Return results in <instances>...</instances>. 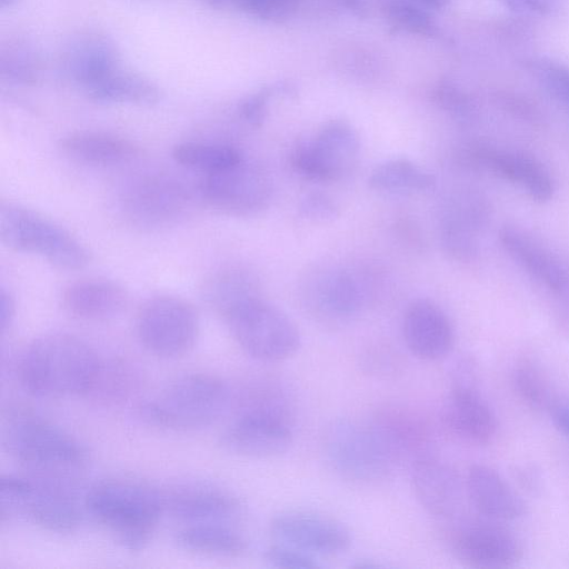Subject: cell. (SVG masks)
<instances>
[{"instance_id": "cell-36", "label": "cell", "mask_w": 569, "mask_h": 569, "mask_svg": "<svg viewBox=\"0 0 569 569\" xmlns=\"http://www.w3.org/2000/svg\"><path fill=\"white\" fill-rule=\"evenodd\" d=\"M381 10L396 28L418 36H435L437 26L429 12L413 0H383Z\"/></svg>"}, {"instance_id": "cell-40", "label": "cell", "mask_w": 569, "mask_h": 569, "mask_svg": "<svg viewBox=\"0 0 569 569\" xmlns=\"http://www.w3.org/2000/svg\"><path fill=\"white\" fill-rule=\"evenodd\" d=\"M439 106L461 122H472L477 118V107L468 94L450 83H443L436 90Z\"/></svg>"}, {"instance_id": "cell-13", "label": "cell", "mask_w": 569, "mask_h": 569, "mask_svg": "<svg viewBox=\"0 0 569 569\" xmlns=\"http://www.w3.org/2000/svg\"><path fill=\"white\" fill-rule=\"evenodd\" d=\"M459 157L467 167L513 183L537 202H546L553 197L555 181L549 170L523 151L473 142L467 144Z\"/></svg>"}, {"instance_id": "cell-42", "label": "cell", "mask_w": 569, "mask_h": 569, "mask_svg": "<svg viewBox=\"0 0 569 569\" xmlns=\"http://www.w3.org/2000/svg\"><path fill=\"white\" fill-rule=\"evenodd\" d=\"M338 213V206L333 199L319 191L306 194L299 204V214L312 222L331 221Z\"/></svg>"}, {"instance_id": "cell-35", "label": "cell", "mask_w": 569, "mask_h": 569, "mask_svg": "<svg viewBox=\"0 0 569 569\" xmlns=\"http://www.w3.org/2000/svg\"><path fill=\"white\" fill-rule=\"evenodd\" d=\"M40 58L23 40L9 42L1 49L0 72L3 80L17 86H32L40 77Z\"/></svg>"}, {"instance_id": "cell-49", "label": "cell", "mask_w": 569, "mask_h": 569, "mask_svg": "<svg viewBox=\"0 0 569 569\" xmlns=\"http://www.w3.org/2000/svg\"><path fill=\"white\" fill-rule=\"evenodd\" d=\"M345 7L351 9L355 12L362 13L366 8L365 0H339Z\"/></svg>"}, {"instance_id": "cell-44", "label": "cell", "mask_w": 569, "mask_h": 569, "mask_svg": "<svg viewBox=\"0 0 569 569\" xmlns=\"http://www.w3.org/2000/svg\"><path fill=\"white\" fill-rule=\"evenodd\" d=\"M510 11L526 17L547 18L558 14L569 0H497Z\"/></svg>"}, {"instance_id": "cell-25", "label": "cell", "mask_w": 569, "mask_h": 569, "mask_svg": "<svg viewBox=\"0 0 569 569\" xmlns=\"http://www.w3.org/2000/svg\"><path fill=\"white\" fill-rule=\"evenodd\" d=\"M466 489L475 509L488 519L510 521L526 513L521 496L489 466H471L466 477Z\"/></svg>"}, {"instance_id": "cell-12", "label": "cell", "mask_w": 569, "mask_h": 569, "mask_svg": "<svg viewBox=\"0 0 569 569\" xmlns=\"http://www.w3.org/2000/svg\"><path fill=\"white\" fill-rule=\"evenodd\" d=\"M30 489L14 516H22L51 532L70 533L82 520L74 476L29 472Z\"/></svg>"}, {"instance_id": "cell-29", "label": "cell", "mask_w": 569, "mask_h": 569, "mask_svg": "<svg viewBox=\"0 0 569 569\" xmlns=\"http://www.w3.org/2000/svg\"><path fill=\"white\" fill-rule=\"evenodd\" d=\"M176 543L200 555L231 557L246 551L247 540L231 523H191L176 532Z\"/></svg>"}, {"instance_id": "cell-10", "label": "cell", "mask_w": 569, "mask_h": 569, "mask_svg": "<svg viewBox=\"0 0 569 569\" xmlns=\"http://www.w3.org/2000/svg\"><path fill=\"white\" fill-rule=\"evenodd\" d=\"M360 151L357 131L345 120L326 122L308 141L291 152L290 162L298 174L319 182L337 181L349 174Z\"/></svg>"}, {"instance_id": "cell-4", "label": "cell", "mask_w": 569, "mask_h": 569, "mask_svg": "<svg viewBox=\"0 0 569 569\" xmlns=\"http://www.w3.org/2000/svg\"><path fill=\"white\" fill-rule=\"evenodd\" d=\"M6 451L32 473L76 476L88 451L74 437L36 413L10 410L2 423Z\"/></svg>"}, {"instance_id": "cell-16", "label": "cell", "mask_w": 569, "mask_h": 569, "mask_svg": "<svg viewBox=\"0 0 569 569\" xmlns=\"http://www.w3.org/2000/svg\"><path fill=\"white\" fill-rule=\"evenodd\" d=\"M490 218V203L478 191L453 194L440 221V240L445 251L455 260L473 261L479 253L478 236L487 228Z\"/></svg>"}, {"instance_id": "cell-50", "label": "cell", "mask_w": 569, "mask_h": 569, "mask_svg": "<svg viewBox=\"0 0 569 569\" xmlns=\"http://www.w3.org/2000/svg\"><path fill=\"white\" fill-rule=\"evenodd\" d=\"M419 4L430 9H441L447 6L449 0H413Z\"/></svg>"}, {"instance_id": "cell-32", "label": "cell", "mask_w": 569, "mask_h": 569, "mask_svg": "<svg viewBox=\"0 0 569 569\" xmlns=\"http://www.w3.org/2000/svg\"><path fill=\"white\" fill-rule=\"evenodd\" d=\"M371 189L381 192H421L435 187V177L406 158H395L377 164L368 179Z\"/></svg>"}, {"instance_id": "cell-27", "label": "cell", "mask_w": 569, "mask_h": 569, "mask_svg": "<svg viewBox=\"0 0 569 569\" xmlns=\"http://www.w3.org/2000/svg\"><path fill=\"white\" fill-rule=\"evenodd\" d=\"M63 308L73 317L87 321H106L126 308L124 288L104 278H86L67 284L61 293Z\"/></svg>"}, {"instance_id": "cell-34", "label": "cell", "mask_w": 569, "mask_h": 569, "mask_svg": "<svg viewBox=\"0 0 569 569\" xmlns=\"http://www.w3.org/2000/svg\"><path fill=\"white\" fill-rule=\"evenodd\" d=\"M172 158L188 169L199 171L203 176L232 167L243 160L241 152L224 143L207 141H184L172 149Z\"/></svg>"}, {"instance_id": "cell-7", "label": "cell", "mask_w": 569, "mask_h": 569, "mask_svg": "<svg viewBox=\"0 0 569 569\" xmlns=\"http://www.w3.org/2000/svg\"><path fill=\"white\" fill-rule=\"evenodd\" d=\"M322 452L337 476L358 485L385 481L396 467L368 422L332 421L322 436Z\"/></svg>"}, {"instance_id": "cell-23", "label": "cell", "mask_w": 569, "mask_h": 569, "mask_svg": "<svg viewBox=\"0 0 569 569\" xmlns=\"http://www.w3.org/2000/svg\"><path fill=\"white\" fill-rule=\"evenodd\" d=\"M498 240L507 254L531 278L553 293L569 290V274L560 260L526 230L506 224Z\"/></svg>"}, {"instance_id": "cell-1", "label": "cell", "mask_w": 569, "mask_h": 569, "mask_svg": "<svg viewBox=\"0 0 569 569\" xmlns=\"http://www.w3.org/2000/svg\"><path fill=\"white\" fill-rule=\"evenodd\" d=\"M100 363L87 342L70 333L53 332L27 346L19 359L18 377L33 397L87 396Z\"/></svg>"}, {"instance_id": "cell-9", "label": "cell", "mask_w": 569, "mask_h": 569, "mask_svg": "<svg viewBox=\"0 0 569 569\" xmlns=\"http://www.w3.org/2000/svg\"><path fill=\"white\" fill-rule=\"evenodd\" d=\"M120 208L124 218L142 229H162L186 219L193 209V197L180 180L151 174L132 181L122 192Z\"/></svg>"}, {"instance_id": "cell-43", "label": "cell", "mask_w": 569, "mask_h": 569, "mask_svg": "<svg viewBox=\"0 0 569 569\" xmlns=\"http://www.w3.org/2000/svg\"><path fill=\"white\" fill-rule=\"evenodd\" d=\"M278 88L279 86L262 89L244 98L238 107L240 118L251 127L261 126L267 116L269 99L276 93L280 94Z\"/></svg>"}, {"instance_id": "cell-47", "label": "cell", "mask_w": 569, "mask_h": 569, "mask_svg": "<svg viewBox=\"0 0 569 569\" xmlns=\"http://www.w3.org/2000/svg\"><path fill=\"white\" fill-rule=\"evenodd\" d=\"M16 316V302L13 297L4 288L0 289V329L3 333L8 330Z\"/></svg>"}, {"instance_id": "cell-5", "label": "cell", "mask_w": 569, "mask_h": 569, "mask_svg": "<svg viewBox=\"0 0 569 569\" xmlns=\"http://www.w3.org/2000/svg\"><path fill=\"white\" fill-rule=\"evenodd\" d=\"M0 239L11 250L37 254L58 269L79 270L90 262L88 249L73 234L19 203L1 201Z\"/></svg>"}, {"instance_id": "cell-3", "label": "cell", "mask_w": 569, "mask_h": 569, "mask_svg": "<svg viewBox=\"0 0 569 569\" xmlns=\"http://www.w3.org/2000/svg\"><path fill=\"white\" fill-rule=\"evenodd\" d=\"M232 401V391L223 380L192 372L172 379L154 398L141 403L138 411L152 426L190 431L216 423Z\"/></svg>"}, {"instance_id": "cell-2", "label": "cell", "mask_w": 569, "mask_h": 569, "mask_svg": "<svg viewBox=\"0 0 569 569\" xmlns=\"http://www.w3.org/2000/svg\"><path fill=\"white\" fill-rule=\"evenodd\" d=\"M83 500L84 510L130 551L148 545L164 512L161 489L133 478L100 480L87 490Z\"/></svg>"}, {"instance_id": "cell-31", "label": "cell", "mask_w": 569, "mask_h": 569, "mask_svg": "<svg viewBox=\"0 0 569 569\" xmlns=\"http://www.w3.org/2000/svg\"><path fill=\"white\" fill-rule=\"evenodd\" d=\"M258 296L256 277L239 267L224 268L214 272L202 287L203 300L220 317L237 305Z\"/></svg>"}, {"instance_id": "cell-17", "label": "cell", "mask_w": 569, "mask_h": 569, "mask_svg": "<svg viewBox=\"0 0 569 569\" xmlns=\"http://www.w3.org/2000/svg\"><path fill=\"white\" fill-rule=\"evenodd\" d=\"M291 421L264 413L237 411L220 435L223 450L248 458H272L284 453L292 443Z\"/></svg>"}, {"instance_id": "cell-48", "label": "cell", "mask_w": 569, "mask_h": 569, "mask_svg": "<svg viewBox=\"0 0 569 569\" xmlns=\"http://www.w3.org/2000/svg\"><path fill=\"white\" fill-rule=\"evenodd\" d=\"M551 420L555 428L569 438V403L553 406L551 408Z\"/></svg>"}, {"instance_id": "cell-28", "label": "cell", "mask_w": 569, "mask_h": 569, "mask_svg": "<svg viewBox=\"0 0 569 569\" xmlns=\"http://www.w3.org/2000/svg\"><path fill=\"white\" fill-rule=\"evenodd\" d=\"M59 148L77 162L99 167L126 163L138 154V148L130 140L100 131L69 133L60 140Z\"/></svg>"}, {"instance_id": "cell-20", "label": "cell", "mask_w": 569, "mask_h": 569, "mask_svg": "<svg viewBox=\"0 0 569 569\" xmlns=\"http://www.w3.org/2000/svg\"><path fill=\"white\" fill-rule=\"evenodd\" d=\"M450 545L460 560L479 568L510 567L522 556L518 538L508 529L492 523L463 526L453 532Z\"/></svg>"}, {"instance_id": "cell-8", "label": "cell", "mask_w": 569, "mask_h": 569, "mask_svg": "<svg viewBox=\"0 0 569 569\" xmlns=\"http://www.w3.org/2000/svg\"><path fill=\"white\" fill-rule=\"evenodd\" d=\"M199 316L187 300L171 295L147 299L136 317V335L146 351L161 359L187 355L199 335Z\"/></svg>"}, {"instance_id": "cell-11", "label": "cell", "mask_w": 569, "mask_h": 569, "mask_svg": "<svg viewBox=\"0 0 569 569\" xmlns=\"http://www.w3.org/2000/svg\"><path fill=\"white\" fill-rule=\"evenodd\" d=\"M198 193L210 208L234 217L254 216L271 199L268 176L246 159L224 170L202 177Z\"/></svg>"}, {"instance_id": "cell-51", "label": "cell", "mask_w": 569, "mask_h": 569, "mask_svg": "<svg viewBox=\"0 0 569 569\" xmlns=\"http://www.w3.org/2000/svg\"><path fill=\"white\" fill-rule=\"evenodd\" d=\"M20 0H0V9H10L19 3Z\"/></svg>"}, {"instance_id": "cell-6", "label": "cell", "mask_w": 569, "mask_h": 569, "mask_svg": "<svg viewBox=\"0 0 569 569\" xmlns=\"http://www.w3.org/2000/svg\"><path fill=\"white\" fill-rule=\"evenodd\" d=\"M221 318L241 350L258 361H281L300 348V332L292 319L260 296L237 305Z\"/></svg>"}, {"instance_id": "cell-45", "label": "cell", "mask_w": 569, "mask_h": 569, "mask_svg": "<svg viewBox=\"0 0 569 569\" xmlns=\"http://www.w3.org/2000/svg\"><path fill=\"white\" fill-rule=\"evenodd\" d=\"M495 100L500 106V108H502L515 118H518L532 126H540L543 122V117L538 108L523 100L522 98L508 93H497Z\"/></svg>"}, {"instance_id": "cell-46", "label": "cell", "mask_w": 569, "mask_h": 569, "mask_svg": "<svg viewBox=\"0 0 569 569\" xmlns=\"http://www.w3.org/2000/svg\"><path fill=\"white\" fill-rule=\"evenodd\" d=\"M515 472L517 481L525 490L531 493L540 490L542 479L537 468L532 466H520Z\"/></svg>"}, {"instance_id": "cell-39", "label": "cell", "mask_w": 569, "mask_h": 569, "mask_svg": "<svg viewBox=\"0 0 569 569\" xmlns=\"http://www.w3.org/2000/svg\"><path fill=\"white\" fill-rule=\"evenodd\" d=\"M211 6L230 8L262 20H281L290 17L298 0H208Z\"/></svg>"}, {"instance_id": "cell-24", "label": "cell", "mask_w": 569, "mask_h": 569, "mask_svg": "<svg viewBox=\"0 0 569 569\" xmlns=\"http://www.w3.org/2000/svg\"><path fill=\"white\" fill-rule=\"evenodd\" d=\"M446 428L458 438L477 445L490 442L497 417L473 385H453L441 411Z\"/></svg>"}, {"instance_id": "cell-41", "label": "cell", "mask_w": 569, "mask_h": 569, "mask_svg": "<svg viewBox=\"0 0 569 569\" xmlns=\"http://www.w3.org/2000/svg\"><path fill=\"white\" fill-rule=\"evenodd\" d=\"M263 557L270 566L277 568L315 569L320 567L313 555L281 542L268 547Z\"/></svg>"}, {"instance_id": "cell-21", "label": "cell", "mask_w": 569, "mask_h": 569, "mask_svg": "<svg viewBox=\"0 0 569 569\" xmlns=\"http://www.w3.org/2000/svg\"><path fill=\"white\" fill-rule=\"evenodd\" d=\"M402 337L408 350L425 361L442 359L455 342L448 316L428 299H418L408 306L402 319Z\"/></svg>"}, {"instance_id": "cell-15", "label": "cell", "mask_w": 569, "mask_h": 569, "mask_svg": "<svg viewBox=\"0 0 569 569\" xmlns=\"http://www.w3.org/2000/svg\"><path fill=\"white\" fill-rule=\"evenodd\" d=\"M269 529L277 542L313 556L345 552L352 540L349 529L340 521L306 510L279 512L272 517Z\"/></svg>"}, {"instance_id": "cell-19", "label": "cell", "mask_w": 569, "mask_h": 569, "mask_svg": "<svg viewBox=\"0 0 569 569\" xmlns=\"http://www.w3.org/2000/svg\"><path fill=\"white\" fill-rule=\"evenodd\" d=\"M368 423L396 465L429 455L432 431L418 412L388 405L378 409Z\"/></svg>"}, {"instance_id": "cell-33", "label": "cell", "mask_w": 569, "mask_h": 569, "mask_svg": "<svg viewBox=\"0 0 569 569\" xmlns=\"http://www.w3.org/2000/svg\"><path fill=\"white\" fill-rule=\"evenodd\" d=\"M141 372L127 360L101 361L88 397L103 403H119L138 392Z\"/></svg>"}, {"instance_id": "cell-37", "label": "cell", "mask_w": 569, "mask_h": 569, "mask_svg": "<svg viewBox=\"0 0 569 569\" xmlns=\"http://www.w3.org/2000/svg\"><path fill=\"white\" fill-rule=\"evenodd\" d=\"M512 385L519 398L530 408L551 410V391L549 386L541 372L532 363L525 361L515 367Z\"/></svg>"}, {"instance_id": "cell-14", "label": "cell", "mask_w": 569, "mask_h": 569, "mask_svg": "<svg viewBox=\"0 0 569 569\" xmlns=\"http://www.w3.org/2000/svg\"><path fill=\"white\" fill-rule=\"evenodd\" d=\"M164 512L184 525L231 523L241 516L238 498L208 480H180L161 489Z\"/></svg>"}, {"instance_id": "cell-26", "label": "cell", "mask_w": 569, "mask_h": 569, "mask_svg": "<svg viewBox=\"0 0 569 569\" xmlns=\"http://www.w3.org/2000/svg\"><path fill=\"white\" fill-rule=\"evenodd\" d=\"M411 485L419 505L431 516H451L459 502L460 486L455 471L438 458L427 455L412 462Z\"/></svg>"}, {"instance_id": "cell-38", "label": "cell", "mask_w": 569, "mask_h": 569, "mask_svg": "<svg viewBox=\"0 0 569 569\" xmlns=\"http://www.w3.org/2000/svg\"><path fill=\"white\" fill-rule=\"evenodd\" d=\"M525 68L552 98L569 109V67L546 58H530Z\"/></svg>"}, {"instance_id": "cell-22", "label": "cell", "mask_w": 569, "mask_h": 569, "mask_svg": "<svg viewBox=\"0 0 569 569\" xmlns=\"http://www.w3.org/2000/svg\"><path fill=\"white\" fill-rule=\"evenodd\" d=\"M62 67L68 78L86 92L120 69V54L107 34L82 31L67 43Z\"/></svg>"}, {"instance_id": "cell-30", "label": "cell", "mask_w": 569, "mask_h": 569, "mask_svg": "<svg viewBox=\"0 0 569 569\" xmlns=\"http://www.w3.org/2000/svg\"><path fill=\"white\" fill-rule=\"evenodd\" d=\"M86 93L91 100L103 104L152 106L161 98L160 89L153 81L121 69L87 90Z\"/></svg>"}, {"instance_id": "cell-18", "label": "cell", "mask_w": 569, "mask_h": 569, "mask_svg": "<svg viewBox=\"0 0 569 569\" xmlns=\"http://www.w3.org/2000/svg\"><path fill=\"white\" fill-rule=\"evenodd\" d=\"M303 299L317 319L341 325L357 316L363 305L358 280L342 269H321L307 278Z\"/></svg>"}]
</instances>
